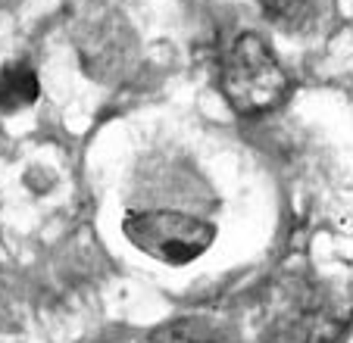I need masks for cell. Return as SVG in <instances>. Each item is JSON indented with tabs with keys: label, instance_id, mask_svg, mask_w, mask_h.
<instances>
[{
	"label": "cell",
	"instance_id": "6da1fadb",
	"mask_svg": "<svg viewBox=\"0 0 353 343\" xmlns=\"http://www.w3.org/2000/svg\"><path fill=\"white\" fill-rule=\"evenodd\" d=\"M222 91L241 116H260L285 100L288 75L266 41L241 34L222 60Z\"/></svg>",
	"mask_w": 353,
	"mask_h": 343
},
{
	"label": "cell",
	"instance_id": "7a4b0ae2",
	"mask_svg": "<svg viewBox=\"0 0 353 343\" xmlns=\"http://www.w3.org/2000/svg\"><path fill=\"white\" fill-rule=\"evenodd\" d=\"M125 238L141 253L166 265H188L213 247L216 228L200 216L175 209H144L125 216Z\"/></svg>",
	"mask_w": 353,
	"mask_h": 343
},
{
	"label": "cell",
	"instance_id": "3957f363",
	"mask_svg": "<svg viewBox=\"0 0 353 343\" xmlns=\"http://www.w3.org/2000/svg\"><path fill=\"white\" fill-rule=\"evenodd\" d=\"M41 94L38 75L28 66H7L0 72V112H16L26 110L28 103H34Z\"/></svg>",
	"mask_w": 353,
	"mask_h": 343
},
{
	"label": "cell",
	"instance_id": "277c9868",
	"mask_svg": "<svg viewBox=\"0 0 353 343\" xmlns=\"http://www.w3.org/2000/svg\"><path fill=\"white\" fill-rule=\"evenodd\" d=\"M147 343H225V337L207 318H179L154 331Z\"/></svg>",
	"mask_w": 353,
	"mask_h": 343
},
{
	"label": "cell",
	"instance_id": "5b68a950",
	"mask_svg": "<svg viewBox=\"0 0 353 343\" xmlns=\"http://www.w3.org/2000/svg\"><path fill=\"white\" fill-rule=\"evenodd\" d=\"M310 7H313V0H263V10L275 22H288V25L303 19L310 13Z\"/></svg>",
	"mask_w": 353,
	"mask_h": 343
},
{
	"label": "cell",
	"instance_id": "8992f818",
	"mask_svg": "<svg viewBox=\"0 0 353 343\" xmlns=\"http://www.w3.org/2000/svg\"><path fill=\"white\" fill-rule=\"evenodd\" d=\"M347 328L338 318H316L313 331H310V343H344Z\"/></svg>",
	"mask_w": 353,
	"mask_h": 343
},
{
	"label": "cell",
	"instance_id": "52a82bcc",
	"mask_svg": "<svg viewBox=\"0 0 353 343\" xmlns=\"http://www.w3.org/2000/svg\"><path fill=\"white\" fill-rule=\"evenodd\" d=\"M0 3H13V0H0Z\"/></svg>",
	"mask_w": 353,
	"mask_h": 343
}]
</instances>
